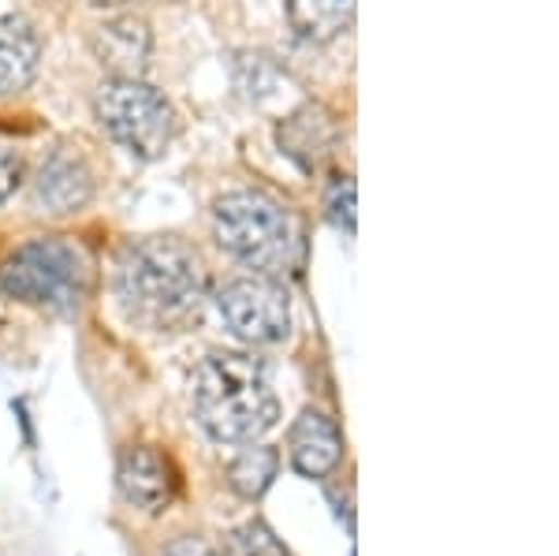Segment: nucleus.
Segmentation results:
<instances>
[{"mask_svg":"<svg viewBox=\"0 0 559 556\" xmlns=\"http://www.w3.org/2000/svg\"><path fill=\"white\" fill-rule=\"evenodd\" d=\"M116 299L134 326L150 333H183L205 307V273L194 250L173 236H150L123 250L116 265Z\"/></svg>","mask_w":559,"mask_h":556,"instance_id":"1","label":"nucleus"},{"mask_svg":"<svg viewBox=\"0 0 559 556\" xmlns=\"http://www.w3.org/2000/svg\"><path fill=\"white\" fill-rule=\"evenodd\" d=\"M194 415L216 445H254L280 418L269 366L242 352L202 358L194 374Z\"/></svg>","mask_w":559,"mask_h":556,"instance_id":"2","label":"nucleus"},{"mask_svg":"<svg viewBox=\"0 0 559 556\" xmlns=\"http://www.w3.org/2000/svg\"><path fill=\"white\" fill-rule=\"evenodd\" d=\"M216 244L254 273L280 276L299 265V228L265 191H231L213 205Z\"/></svg>","mask_w":559,"mask_h":556,"instance_id":"3","label":"nucleus"},{"mask_svg":"<svg viewBox=\"0 0 559 556\" xmlns=\"http://www.w3.org/2000/svg\"><path fill=\"white\" fill-rule=\"evenodd\" d=\"M0 288L23 307L71 314L90 292V262L64 236L31 239L0 265Z\"/></svg>","mask_w":559,"mask_h":556,"instance_id":"4","label":"nucleus"},{"mask_svg":"<svg viewBox=\"0 0 559 556\" xmlns=\"http://www.w3.org/2000/svg\"><path fill=\"white\" fill-rule=\"evenodd\" d=\"M94 116L116 146L139 161H157L176 139V109L146 79H105L94 94Z\"/></svg>","mask_w":559,"mask_h":556,"instance_id":"5","label":"nucleus"},{"mask_svg":"<svg viewBox=\"0 0 559 556\" xmlns=\"http://www.w3.org/2000/svg\"><path fill=\"white\" fill-rule=\"evenodd\" d=\"M216 310L242 344L265 347L292 333V295L276 276L254 273L224 284L216 295Z\"/></svg>","mask_w":559,"mask_h":556,"instance_id":"6","label":"nucleus"},{"mask_svg":"<svg viewBox=\"0 0 559 556\" xmlns=\"http://www.w3.org/2000/svg\"><path fill=\"white\" fill-rule=\"evenodd\" d=\"M94 168L90 161L71 146L52 150L49 157L41 161L38 176L31 184V202L38 213H49V217H68V213L86 210L90 199H94Z\"/></svg>","mask_w":559,"mask_h":556,"instance_id":"7","label":"nucleus"},{"mask_svg":"<svg viewBox=\"0 0 559 556\" xmlns=\"http://www.w3.org/2000/svg\"><path fill=\"white\" fill-rule=\"evenodd\" d=\"M120 493L131 508L139 512H168V505L176 500L179 474L165 452H157L153 445H134L120 456V471H116Z\"/></svg>","mask_w":559,"mask_h":556,"instance_id":"8","label":"nucleus"},{"mask_svg":"<svg viewBox=\"0 0 559 556\" xmlns=\"http://www.w3.org/2000/svg\"><path fill=\"white\" fill-rule=\"evenodd\" d=\"M94 57L108 71V79H142L153 57V34L150 23L139 15H116L94 31Z\"/></svg>","mask_w":559,"mask_h":556,"instance_id":"9","label":"nucleus"},{"mask_svg":"<svg viewBox=\"0 0 559 556\" xmlns=\"http://www.w3.org/2000/svg\"><path fill=\"white\" fill-rule=\"evenodd\" d=\"M276 142L287 157L295 161L306 173L321 168L324 161L336 154V142H340V123L324 105L318 102H306L302 109H295L287 120H280L276 128Z\"/></svg>","mask_w":559,"mask_h":556,"instance_id":"10","label":"nucleus"},{"mask_svg":"<svg viewBox=\"0 0 559 556\" xmlns=\"http://www.w3.org/2000/svg\"><path fill=\"white\" fill-rule=\"evenodd\" d=\"M287 456L306 478H329L344 463V434L321 411H302L287 434Z\"/></svg>","mask_w":559,"mask_h":556,"instance_id":"11","label":"nucleus"},{"mask_svg":"<svg viewBox=\"0 0 559 556\" xmlns=\"http://www.w3.org/2000/svg\"><path fill=\"white\" fill-rule=\"evenodd\" d=\"M41 64V38L26 15L0 20V97H15L34 83Z\"/></svg>","mask_w":559,"mask_h":556,"instance_id":"12","label":"nucleus"},{"mask_svg":"<svg viewBox=\"0 0 559 556\" xmlns=\"http://www.w3.org/2000/svg\"><path fill=\"white\" fill-rule=\"evenodd\" d=\"M284 8L302 42H332L355 23V0H284Z\"/></svg>","mask_w":559,"mask_h":556,"instance_id":"13","label":"nucleus"},{"mask_svg":"<svg viewBox=\"0 0 559 556\" xmlns=\"http://www.w3.org/2000/svg\"><path fill=\"white\" fill-rule=\"evenodd\" d=\"M276 471H280V456L273 452V448L250 445L228 463V486L236 489L242 500H258L261 493L273 486Z\"/></svg>","mask_w":559,"mask_h":556,"instance_id":"14","label":"nucleus"},{"mask_svg":"<svg viewBox=\"0 0 559 556\" xmlns=\"http://www.w3.org/2000/svg\"><path fill=\"white\" fill-rule=\"evenodd\" d=\"M228 556H287V549L280 545V537L269 531L265 523H247L231 537Z\"/></svg>","mask_w":559,"mask_h":556,"instance_id":"15","label":"nucleus"},{"mask_svg":"<svg viewBox=\"0 0 559 556\" xmlns=\"http://www.w3.org/2000/svg\"><path fill=\"white\" fill-rule=\"evenodd\" d=\"M329 221L344 232H355V184L347 176L329 194Z\"/></svg>","mask_w":559,"mask_h":556,"instance_id":"16","label":"nucleus"},{"mask_svg":"<svg viewBox=\"0 0 559 556\" xmlns=\"http://www.w3.org/2000/svg\"><path fill=\"white\" fill-rule=\"evenodd\" d=\"M23 157L12 154V150H0V205H4L8 199H12L15 191H20L23 184Z\"/></svg>","mask_w":559,"mask_h":556,"instance_id":"17","label":"nucleus"},{"mask_svg":"<svg viewBox=\"0 0 559 556\" xmlns=\"http://www.w3.org/2000/svg\"><path fill=\"white\" fill-rule=\"evenodd\" d=\"M165 556H228V553L216 549L210 542H202V537H179L176 545H168Z\"/></svg>","mask_w":559,"mask_h":556,"instance_id":"18","label":"nucleus"},{"mask_svg":"<svg viewBox=\"0 0 559 556\" xmlns=\"http://www.w3.org/2000/svg\"><path fill=\"white\" fill-rule=\"evenodd\" d=\"M90 8H105V12H112V8H123V4H131V0H86Z\"/></svg>","mask_w":559,"mask_h":556,"instance_id":"19","label":"nucleus"}]
</instances>
